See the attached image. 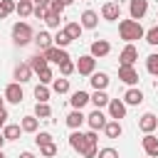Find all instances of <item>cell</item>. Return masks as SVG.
<instances>
[{"instance_id": "cell-28", "label": "cell", "mask_w": 158, "mask_h": 158, "mask_svg": "<svg viewBox=\"0 0 158 158\" xmlns=\"http://www.w3.org/2000/svg\"><path fill=\"white\" fill-rule=\"evenodd\" d=\"M20 128L27 131V133H37V116H22Z\"/></svg>"}, {"instance_id": "cell-45", "label": "cell", "mask_w": 158, "mask_h": 158, "mask_svg": "<svg viewBox=\"0 0 158 158\" xmlns=\"http://www.w3.org/2000/svg\"><path fill=\"white\" fill-rule=\"evenodd\" d=\"M7 121V109H0V126H5Z\"/></svg>"}, {"instance_id": "cell-14", "label": "cell", "mask_w": 158, "mask_h": 158, "mask_svg": "<svg viewBox=\"0 0 158 158\" xmlns=\"http://www.w3.org/2000/svg\"><path fill=\"white\" fill-rule=\"evenodd\" d=\"M84 121H86V116H84V114H81L79 109H72V111L67 114V126H69L72 131H79Z\"/></svg>"}, {"instance_id": "cell-8", "label": "cell", "mask_w": 158, "mask_h": 158, "mask_svg": "<svg viewBox=\"0 0 158 158\" xmlns=\"http://www.w3.org/2000/svg\"><path fill=\"white\" fill-rule=\"evenodd\" d=\"M101 17L104 20H109V22H114V20H118L121 17V5L118 2H104V7H101Z\"/></svg>"}, {"instance_id": "cell-47", "label": "cell", "mask_w": 158, "mask_h": 158, "mask_svg": "<svg viewBox=\"0 0 158 158\" xmlns=\"http://www.w3.org/2000/svg\"><path fill=\"white\" fill-rule=\"evenodd\" d=\"M57 2H62V5H64V7H69V5H72V2H74V0H57Z\"/></svg>"}, {"instance_id": "cell-23", "label": "cell", "mask_w": 158, "mask_h": 158, "mask_svg": "<svg viewBox=\"0 0 158 158\" xmlns=\"http://www.w3.org/2000/svg\"><path fill=\"white\" fill-rule=\"evenodd\" d=\"M104 133H106V138H118L121 133H123V128H121V123L118 121H106V126H104Z\"/></svg>"}, {"instance_id": "cell-48", "label": "cell", "mask_w": 158, "mask_h": 158, "mask_svg": "<svg viewBox=\"0 0 158 158\" xmlns=\"http://www.w3.org/2000/svg\"><path fill=\"white\" fill-rule=\"evenodd\" d=\"M2 146H5V136L0 133V151H2Z\"/></svg>"}, {"instance_id": "cell-15", "label": "cell", "mask_w": 158, "mask_h": 158, "mask_svg": "<svg viewBox=\"0 0 158 158\" xmlns=\"http://www.w3.org/2000/svg\"><path fill=\"white\" fill-rule=\"evenodd\" d=\"M32 74H35V72L30 69V64H27V62H22V64H17V67H15V81H17V84L30 81V79H32Z\"/></svg>"}, {"instance_id": "cell-16", "label": "cell", "mask_w": 158, "mask_h": 158, "mask_svg": "<svg viewBox=\"0 0 158 158\" xmlns=\"http://www.w3.org/2000/svg\"><path fill=\"white\" fill-rule=\"evenodd\" d=\"M118 79H121L123 84L133 86V84L138 81V72H136L133 67H118Z\"/></svg>"}, {"instance_id": "cell-37", "label": "cell", "mask_w": 158, "mask_h": 158, "mask_svg": "<svg viewBox=\"0 0 158 158\" xmlns=\"http://www.w3.org/2000/svg\"><path fill=\"white\" fill-rule=\"evenodd\" d=\"M59 72H62V77H69V74H74V72H77V67H74V62H72V59H67V62H62V64H59Z\"/></svg>"}, {"instance_id": "cell-46", "label": "cell", "mask_w": 158, "mask_h": 158, "mask_svg": "<svg viewBox=\"0 0 158 158\" xmlns=\"http://www.w3.org/2000/svg\"><path fill=\"white\" fill-rule=\"evenodd\" d=\"M20 158H35V153H30V151H25V153H20Z\"/></svg>"}, {"instance_id": "cell-9", "label": "cell", "mask_w": 158, "mask_h": 158, "mask_svg": "<svg viewBox=\"0 0 158 158\" xmlns=\"http://www.w3.org/2000/svg\"><path fill=\"white\" fill-rule=\"evenodd\" d=\"M111 52V44L106 42V40H94L91 42V47H89V54L94 57V59H99V57H106Z\"/></svg>"}, {"instance_id": "cell-2", "label": "cell", "mask_w": 158, "mask_h": 158, "mask_svg": "<svg viewBox=\"0 0 158 158\" xmlns=\"http://www.w3.org/2000/svg\"><path fill=\"white\" fill-rule=\"evenodd\" d=\"M32 40H35V32H32V27H30L27 22H15V25H12V42H15V44L25 47V44H30Z\"/></svg>"}, {"instance_id": "cell-13", "label": "cell", "mask_w": 158, "mask_h": 158, "mask_svg": "<svg viewBox=\"0 0 158 158\" xmlns=\"http://www.w3.org/2000/svg\"><path fill=\"white\" fill-rule=\"evenodd\" d=\"M141 143H143V151H146L148 158H158V138L153 133H146Z\"/></svg>"}, {"instance_id": "cell-31", "label": "cell", "mask_w": 158, "mask_h": 158, "mask_svg": "<svg viewBox=\"0 0 158 158\" xmlns=\"http://www.w3.org/2000/svg\"><path fill=\"white\" fill-rule=\"evenodd\" d=\"M15 0H0V20H5L7 15H12L15 12Z\"/></svg>"}, {"instance_id": "cell-11", "label": "cell", "mask_w": 158, "mask_h": 158, "mask_svg": "<svg viewBox=\"0 0 158 158\" xmlns=\"http://www.w3.org/2000/svg\"><path fill=\"white\" fill-rule=\"evenodd\" d=\"M138 128H141L143 133H153V131L158 128V116H156V114H151V111H148V114H143V116H141V121H138Z\"/></svg>"}, {"instance_id": "cell-49", "label": "cell", "mask_w": 158, "mask_h": 158, "mask_svg": "<svg viewBox=\"0 0 158 158\" xmlns=\"http://www.w3.org/2000/svg\"><path fill=\"white\" fill-rule=\"evenodd\" d=\"M0 109H5V99H0Z\"/></svg>"}, {"instance_id": "cell-29", "label": "cell", "mask_w": 158, "mask_h": 158, "mask_svg": "<svg viewBox=\"0 0 158 158\" xmlns=\"http://www.w3.org/2000/svg\"><path fill=\"white\" fill-rule=\"evenodd\" d=\"M64 32H67V35L72 37V42H74V40H79V37H81V32H84V27H81L79 22H67V27H64Z\"/></svg>"}, {"instance_id": "cell-32", "label": "cell", "mask_w": 158, "mask_h": 158, "mask_svg": "<svg viewBox=\"0 0 158 158\" xmlns=\"http://www.w3.org/2000/svg\"><path fill=\"white\" fill-rule=\"evenodd\" d=\"M52 89H54L57 94H67V91H69V79H67V77L54 79V81H52Z\"/></svg>"}, {"instance_id": "cell-12", "label": "cell", "mask_w": 158, "mask_h": 158, "mask_svg": "<svg viewBox=\"0 0 158 158\" xmlns=\"http://www.w3.org/2000/svg\"><path fill=\"white\" fill-rule=\"evenodd\" d=\"M128 12H131V20H136V22H138V20L148 12V0H131Z\"/></svg>"}, {"instance_id": "cell-5", "label": "cell", "mask_w": 158, "mask_h": 158, "mask_svg": "<svg viewBox=\"0 0 158 158\" xmlns=\"http://www.w3.org/2000/svg\"><path fill=\"white\" fill-rule=\"evenodd\" d=\"M138 59V49L133 47V44H126L123 49H121V54H118V67H133V62Z\"/></svg>"}, {"instance_id": "cell-41", "label": "cell", "mask_w": 158, "mask_h": 158, "mask_svg": "<svg viewBox=\"0 0 158 158\" xmlns=\"http://www.w3.org/2000/svg\"><path fill=\"white\" fill-rule=\"evenodd\" d=\"M96 158H118V151L116 148H101L96 153Z\"/></svg>"}, {"instance_id": "cell-38", "label": "cell", "mask_w": 158, "mask_h": 158, "mask_svg": "<svg viewBox=\"0 0 158 158\" xmlns=\"http://www.w3.org/2000/svg\"><path fill=\"white\" fill-rule=\"evenodd\" d=\"M35 143H37V146H47V143H54V141H52V133H47V131H40V133L35 136Z\"/></svg>"}, {"instance_id": "cell-53", "label": "cell", "mask_w": 158, "mask_h": 158, "mask_svg": "<svg viewBox=\"0 0 158 158\" xmlns=\"http://www.w3.org/2000/svg\"><path fill=\"white\" fill-rule=\"evenodd\" d=\"M146 158H148V156H146Z\"/></svg>"}, {"instance_id": "cell-19", "label": "cell", "mask_w": 158, "mask_h": 158, "mask_svg": "<svg viewBox=\"0 0 158 158\" xmlns=\"http://www.w3.org/2000/svg\"><path fill=\"white\" fill-rule=\"evenodd\" d=\"M32 42L37 44V49H40V52H44V49H49V47L54 44V42H52V35H49V32H44V30H40V32L35 35V40H32Z\"/></svg>"}, {"instance_id": "cell-43", "label": "cell", "mask_w": 158, "mask_h": 158, "mask_svg": "<svg viewBox=\"0 0 158 158\" xmlns=\"http://www.w3.org/2000/svg\"><path fill=\"white\" fill-rule=\"evenodd\" d=\"M96 153H99V148H96V146H89L81 156H84V158H96Z\"/></svg>"}, {"instance_id": "cell-18", "label": "cell", "mask_w": 158, "mask_h": 158, "mask_svg": "<svg viewBox=\"0 0 158 158\" xmlns=\"http://www.w3.org/2000/svg\"><path fill=\"white\" fill-rule=\"evenodd\" d=\"M79 25H81L84 30H94V27L99 25V15H96L94 10H84V12H81V20H79Z\"/></svg>"}, {"instance_id": "cell-24", "label": "cell", "mask_w": 158, "mask_h": 158, "mask_svg": "<svg viewBox=\"0 0 158 158\" xmlns=\"http://www.w3.org/2000/svg\"><path fill=\"white\" fill-rule=\"evenodd\" d=\"M20 133H22L20 123H7V126L2 128V136H5V141H17V138H20Z\"/></svg>"}, {"instance_id": "cell-20", "label": "cell", "mask_w": 158, "mask_h": 158, "mask_svg": "<svg viewBox=\"0 0 158 158\" xmlns=\"http://www.w3.org/2000/svg\"><path fill=\"white\" fill-rule=\"evenodd\" d=\"M123 104H128V106H138V104H143V91L136 89V86H131V89L123 94Z\"/></svg>"}, {"instance_id": "cell-44", "label": "cell", "mask_w": 158, "mask_h": 158, "mask_svg": "<svg viewBox=\"0 0 158 158\" xmlns=\"http://www.w3.org/2000/svg\"><path fill=\"white\" fill-rule=\"evenodd\" d=\"M32 5H35V7H49L52 0H32Z\"/></svg>"}, {"instance_id": "cell-10", "label": "cell", "mask_w": 158, "mask_h": 158, "mask_svg": "<svg viewBox=\"0 0 158 158\" xmlns=\"http://www.w3.org/2000/svg\"><path fill=\"white\" fill-rule=\"evenodd\" d=\"M109 116H111L114 121H121V118L126 116V104H123L121 99H109Z\"/></svg>"}, {"instance_id": "cell-22", "label": "cell", "mask_w": 158, "mask_h": 158, "mask_svg": "<svg viewBox=\"0 0 158 158\" xmlns=\"http://www.w3.org/2000/svg\"><path fill=\"white\" fill-rule=\"evenodd\" d=\"M27 64H30V69H32L35 74H37V72H42V69H47V59H44V54H42V52H37L35 57H30V62H27Z\"/></svg>"}, {"instance_id": "cell-35", "label": "cell", "mask_w": 158, "mask_h": 158, "mask_svg": "<svg viewBox=\"0 0 158 158\" xmlns=\"http://www.w3.org/2000/svg\"><path fill=\"white\" fill-rule=\"evenodd\" d=\"M143 37H146V42H148V44L158 47V25H153V27H151V30H148Z\"/></svg>"}, {"instance_id": "cell-36", "label": "cell", "mask_w": 158, "mask_h": 158, "mask_svg": "<svg viewBox=\"0 0 158 158\" xmlns=\"http://www.w3.org/2000/svg\"><path fill=\"white\" fill-rule=\"evenodd\" d=\"M59 20H62V15H57V12H52V10H47V17H44V22H47V27H59Z\"/></svg>"}, {"instance_id": "cell-50", "label": "cell", "mask_w": 158, "mask_h": 158, "mask_svg": "<svg viewBox=\"0 0 158 158\" xmlns=\"http://www.w3.org/2000/svg\"><path fill=\"white\" fill-rule=\"evenodd\" d=\"M0 158H5V153H2V151H0Z\"/></svg>"}, {"instance_id": "cell-34", "label": "cell", "mask_w": 158, "mask_h": 158, "mask_svg": "<svg viewBox=\"0 0 158 158\" xmlns=\"http://www.w3.org/2000/svg\"><path fill=\"white\" fill-rule=\"evenodd\" d=\"M146 69L151 74H158V54H148L146 57Z\"/></svg>"}, {"instance_id": "cell-27", "label": "cell", "mask_w": 158, "mask_h": 158, "mask_svg": "<svg viewBox=\"0 0 158 158\" xmlns=\"http://www.w3.org/2000/svg\"><path fill=\"white\" fill-rule=\"evenodd\" d=\"M89 101H91L96 109H104V106H109V96H106V91H94V94L89 96Z\"/></svg>"}, {"instance_id": "cell-39", "label": "cell", "mask_w": 158, "mask_h": 158, "mask_svg": "<svg viewBox=\"0 0 158 158\" xmlns=\"http://www.w3.org/2000/svg\"><path fill=\"white\" fill-rule=\"evenodd\" d=\"M37 77H40V84H49V81H54V77H52V69L47 67V69H42V72H37Z\"/></svg>"}, {"instance_id": "cell-6", "label": "cell", "mask_w": 158, "mask_h": 158, "mask_svg": "<svg viewBox=\"0 0 158 158\" xmlns=\"http://www.w3.org/2000/svg\"><path fill=\"white\" fill-rule=\"evenodd\" d=\"M22 99H25V94H22V86H20L17 81H12V84L5 86V101H10V104H20Z\"/></svg>"}, {"instance_id": "cell-1", "label": "cell", "mask_w": 158, "mask_h": 158, "mask_svg": "<svg viewBox=\"0 0 158 158\" xmlns=\"http://www.w3.org/2000/svg\"><path fill=\"white\" fill-rule=\"evenodd\" d=\"M118 35H121L123 42L133 44V40H141V37L146 35V30H143L141 22H136V20H121V22H118Z\"/></svg>"}, {"instance_id": "cell-25", "label": "cell", "mask_w": 158, "mask_h": 158, "mask_svg": "<svg viewBox=\"0 0 158 158\" xmlns=\"http://www.w3.org/2000/svg\"><path fill=\"white\" fill-rule=\"evenodd\" d=\"M32 10H35L32 0H20V2L15 5V12H17L20 17H30V15H32Z\"/></svg>"}, {"instance_id": "cell-17", "label": "cell", "mask_w": 158, "mask_h": 158, "mask_svg": "<svg viewBox=\"0 0 158 158\" xmlns=\"http://www.w3.org/2000/svg\"><path fill=\"white\" fill-rule=\"evenodd\" d=\"M89 81H91L94 91H106V86H109V74H106V72H94Z\"/></svg>"}, {"instance_id": "cell-33", "label": "cell", "mask_w": 158, "mask_h": 158, "mask_svg": "<svg viewBox=\"0 0 158 158\" xmlns=\"http://www.w3.org/2000/svg\"><path fill=\"white\" fill-rule=\"evenodd\" d=\"M35 116H37V118H49V116H52L49 104H37V106H35Z\"/></svg>"}, {"instance_id": "cell-52", "label": "cell", "mask_w": 158, "mask_h": 158, "mask_svg": "<svg viewBox=\"0 0 158 158\" xmlns=\"http://www.w3.org/2000/svg\"><path fill=\"white\" fill-rule=\"evenodd\" d=\"M156 77H158V74H156Z\"/></svg>"}, {"instance_id": "cell-7", "label": "cell", "mask_w": 158, "mask_h": 158, "mask_svg": "<svg viewBox=\"0 0 158 158\" xmlns=\"http://www.w3.org/2000/svg\"><path fill=\"white\" fill-rule=\"evenodd\" d=\"M86 123L91 126V131H104V126H106V116H104V111H101V109H94V111L86 116Z\"/></svg>"}, {"instance_id": "cell-26", "label": "cell", "mask_w": 158, "mask_h": 158, "mask_svg": "<svg viewBox=\"0 0 158 158\" xmlns=\"http://www.w3.org/2000/svg\"><path fill=\"white\" fill-rule=\"evenodd\" d=\"M52 42H54V47H62V49H67V47L72 44V37H69L64 30H59V32L52 37Z\"/></svg>"}, {"instance_id": "cell-40", "label": "cell", "mask_w": 158, "mask_h": 158, "mask_svg": "<svg viewBox=\"0 0 158 158\" xmlns=\"http://www.w3.org/2000/svg\"><path fill=\"white\" fill-rule=\"evenodd\" d=\"M40 153H42L44 158H52V156H57V143H47V146H40Z\"/></svg>"}, {"instance_id": "cell-30", "label": "cell", "mask_w": 158, "mask_h": 158, "mask_svg": "<svg viewBox=\"0 0 158 158\" xmlns=\"http://www.w3.org/2000/svg\"><path fill=\"white\" fill-rule=\"evenodd\" d=\"M49 94H52V91H49L44 84H37V86H35V99H37V104H47Z\"/></svg>"}, {"instance_id": "cell-3", "label": "cell", "mask_w": 158, "mask_h": 158, "mask_svg": "<svg viewBox=\"0 0 158 158\" xmlns=\"http://www.w3.org/2000/svg\"><path fill=\"white\" fill-rule=\"evenodd\" d=\"M42 54H44V59H47V62H52V64H62V62L72 59V57L67 54V49H62V47H54V44H52L49 49H44Z\"/></svg>"}, {"instance_id": "cell-21", "label": "cell", "mask_w": 158, "mask_h": 158, "mask_svg": "<svg viewBox=\"0 0 158 158\" xmlns=\"http://www.w3.org/2000/svg\"><path fill=\"white\" fill-rule=\"evenodd\" d=\"M69 104H72V109H79V111H81V109H84V106L89 104V94L79 89V91H74V94H72V99H69Z\"/></svg>"}, {"instance_id": "cell-4", "label": "cell", "mask_w": 158, "mask_h": 158, "mask_svg": "<svg viewBox=\"0 0 158 158\" xmlns=\"http://www.w3.org/2000/svg\"><path fill=\"white\" fill-rule=\"evenodd\" d=\"M74 67H77V72H79V74L91 77V74H94V67H96V59H94L91 54H84V57H79V59H77V64H74Z\"/></svg>"}, {"instance_id": "cell-51", "label": "cell", "mask_w": 158, "mask_h": 158, "mask_svg": "<svg viewBox=\"0 0 158 158\" xmlns=\"http://www.w3.org/2000/svg\"><path fill=\"white\" fill-rule=\"evenodd\" d=\"M156 17H158V15H156Z\"/></svg>"}, {"instance_id": "cell-42", "label": "cell", "mask_w": 158, "mask_h": 158, "mask_svg": "<svg viewBox=\"0 0 158 158\" xmlns=\"http://www.w3.org/2000/svg\"><path fill=\"white\" fill-rule=\"evenodd\" d=\"M47 10H49V7H35L32 15H35L37 20H44V17H47Z\"/></svg>"}]
</instances>
